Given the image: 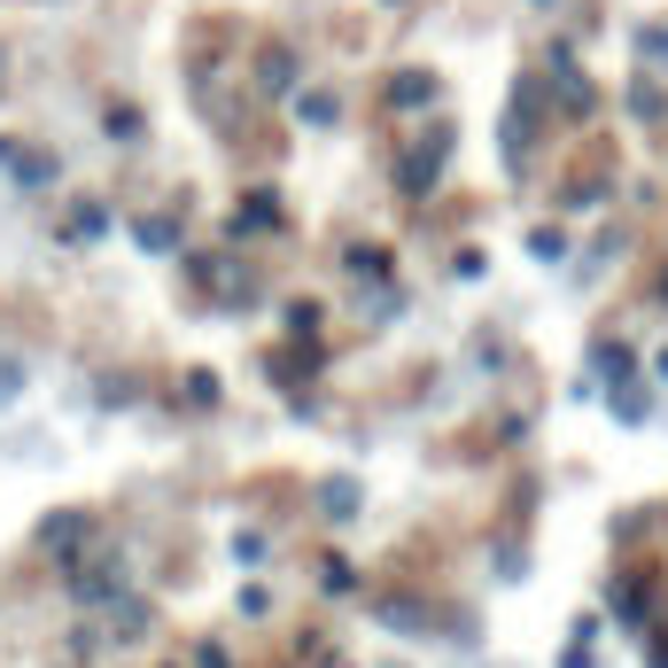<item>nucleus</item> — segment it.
Segmentation results:
<instances>
[{
  "label": "nucleus",
  "instance_id": "obj_1",
  "mask_svg": "<svg viewBox=\"0 0 668 668\" xmlns=\"http://www.w3.org/2000/svg\"><path fill=\"white\" fill-rule=\"evenodd\" d=\"M451 148H459V125H421L404 140V156H396V195H412V203H428L436 195V180H444V163H451Z\"/></svg>",
  "mask_w": 668,
  "mask_h": 668
},
{
  "label": "nucleus",
  "instance_id": "obj_2",
  "mask_svg": "<svg viewBox=\"0 0 668 668\" xmlns=\"http://www.w3.org/2000/svg\"><path fill=\"white\" fill-rule=\"evenodd\" d=\"M62 583H70V599H78V607H110L125 583H133V567H125V552H102V560L70 552V560H62Z\"/></svg>",
  "mask_w": 668,
  "mask_h": 668
},
{
  "label": "nucleus",
  "instance_id": "obj_3",
  "mask_svg": "<svg viewBox=\"0 0 668 668\" xmlns=\"http://www.w3.org/2000/svg\"><path fill=\"white\" fill-rule=\"evenodd\" d=\"M187 273L203 280V296H210L218 311H249V303H257V280H249V265L226 257V249H210V257H187Z\"/></svg>",
  "mask_w": 668,
  "mask_h": 668
},
{
  "label": "nucleus",
  "instance_id": "obj_4",
  "mask_svg": "<svg viewBox=\"0 0 668 668\" xmlns=\"http://www.w3.org/2000/svg\"><path fill=\"white\" fill-rule=\"evenodd\" d=\"M0 163H9V180H16L24 195H47V187L62 180V156H55V148H24V140H0Z\"/></svg>",
  "mask_w": 668,
  "mask_h": 668
},
{
  "label": "nucleus",
  "instance_id": "obj_5",
  "mask_svg": "<svg viewBox=\"0 0 668 668\" xmlns=\"http://www.w3.org/2000/svg\"><path fill=\"white\" fill-rule=\"evenodd\" d=\"M552 94H560V117H591V110H599L591 78L575 70V47H552Z\"/></svg>",
  "mask_w": 668,
  "mask_h": 668
},
{
  "label": "nucleus",
  "instance_id": "obj_6",
  "mask_svg": "<svg viewBox=\"0 0 668 668\" xmlns=\"http://www.w3.org/2000/svg\"><path fill=\"white\" fill-rule=\"evenodd\" d=\"M87 537H94V514H78V506H70V514H47L32 544H39L47 560H70V552H87Z\"/></svg>",
  "mask_w": 668,
  "mask_h": 668
},
{
  "label": "nucleus",
  "instance_id": "obj_7",
  "mask_svg": "<svg viewBox=\"0 0 668 668\" xmlns=\"http://www.w3.org/2000/svg\"><path fill=\"white\" fill-rule=\"evenodd\" d=\"M102 233H110V203H102V195H78L70 218H62V249H87V241H102Z\"/></svg>",
  "mask_w": 668,
  "mask_h": 668
},
{
  "label": "nucleus",
  "instance_id": "obj_8",
  "mask_svg": "<svg viewBox=\"0 0 668 668\" xmlns=\"http://www.w3.org/2000/svg\"><path fill=\"white\" fill-rule=\"evenodd\" d=\"M296 78H303V70H296V47H265V55H257V94H265V102H288Z\"/></svg>",
  "mask_w": 668,
  "mask_h": 668
},
{
  "label": "nucleus",
  "instance_id": "obj_9",
  "mask_svg": "<svg viewBox=\"0 0 668 668\" xmlns=\"http://www.w3.org/2000/svg\"><path fill=\"white\" fill-rule=\"evenodd\" d=\"M288 102H296V125H311V133H334V125H343V94H334V87H296Z\"/></svg>",
  "mask_w": 668,
  "mask_h": 668
},
{
  "label": "nucleus",
  "instance_id": "obj_10",
  "mask_svg": "<svg viewBox=\"0 0 668 668\" xmlns=\"http://www.w3.org/2000/svg\"><path fill=\"white\" fill-rule=\"evenodd\" d=\"M529 140H537V87H521V94H514V110H506V163H521V156H529Z\"/></svg>",
  "mask_w": 668,
  "mask_h": 668
},
{
  "label": "nucleus",
  "instance_id": "obj_11",
  "mask_svg": "<svg viewBox=\"0 0 668 668\" xmlns=\"http://www.w3.org/2000/svg\"><path fill=\"white\" fill-rule=\"evenodd\" d=\"M280 218H288V210H280V195H273V187H249V195H241V210H233V233H265V226L280 233Z\"/></svg>",
  "mask_w": 668,
  "mask_h": 668
},
{
  "label": "nucleus",
  "instance_id": "obj_12",
  "mask_svg": "<svg viewBox=\"0 0 668 668\" xmlns=\"http://www.w3.org/2000/svg\"><path fill=\"white\" fill-rule=\"evenodd\" d=\"M436 94H444L436 70H396V78H389V110H428Z\"/></svg>",
  "mask_w": 668,
  "mask_h": 668
},
{
  "label": "nucleus",
  "instance_id": "obj_13",
  "mask_svg": "<svg viewBox=\"0 0 668 668\" xmlns=\"http://www.w3.org/2000/svg\"><path fill=\"white\" fill-rule=\"evenodd\" d=\"M133 241L148 249V257H163V249H180V210H140V218H133Z\"/></svg>",
  "mask_w": 668,
  "mask_h": 668
},
{
  "label": "nucleus",
  "instance_id": "obj_14",
  "mask_svg": "<svg viewBox=\"0 0 668 668\" xmlns=\"http://www.w3.org/2000/svg\"><path fill=\"white\" fill-rule=\"evenodd\" d=\"M381 630H389V637H428L436 622H428L421 599H381Z\"/></svg>",
  "mask_w": 668,
  "mask_h": 668
},
{
  "label": "nucleus",
  "instance_id": "obj_15",
  "mask_svg": "<svg viewBox=\"0 0 668 668\" xmlns=\"http://www.w3.org/2000/svg\"><path fill=\"white\" fill-rule=\"evenodd\" d=\"M110 607H117V645H133V637H148V630H156V607H148V599H133V583H125Z\"/></svg>",
  "mask_w": 668,
  "mask_h": 668
},
{
  "label": "nucleus",
  "instance_id": "obj_16",
  "mask_svg": "<svg viewBox=\"0 0 668 668\" xmlns=\"http://www.w3.org/2000/svg\"><path fill=\"white\" fill-rule=\"evenodd\" d=\"M591 373H599V381H630V373H637V350L622 343V334H607V343L591 350Z\"/></svg>",
  "mask_w": 668,
  "mask_h": 668
},
{
  "label": "nucleus",
  "instance_id": "obj_17",
  "mask_svg": "<svg viewBox=\"0 0 668 668\" xmlns=\"http://www.w3.org/2000/svg\"><path fill=\"white\" fill-rule=\"evenodd\" d=\"M311 366H319V350L303 343V350H288V358H273V366H265V381H280V389H303V381H311Z\"/></svg>",
  "mask_w": 668,
  "mask_h": 668
},
{
  "label": "nucleus",
  "instance_id": "obj_18",
  "mask_svg": "<svg viewBox=\"0 0 668 668\" xmlns=\"http://www.w3.org/2000/svg\"><path fill=\"white\" fill-rule=\"evenodd\" d=\"M343 265H350L358 280H396V257H389V249H373V241H358V249H350Z\"/></svg>",
  "mask_w": 668,
  "mask_h": 668
},
{
  "label": "nucleus",
  "instance_id": "obj_19",
  "mask_svg": "<svg viewBox=\"0 0 668 668\" xmlns=\"http://www.w3.org/2000/svg\"><path fill=\"white\" fill-rule=\"evenodd\" d=\"M607 389H614V421H622V428H637L645 412H653V396L637 389V373H630V381H607Z\"/></svg>",
  "mask_w": 668,
  "mask_h": 668
},
{
  "label": "nucleus",
  "instance_id": "obj_20",
  "mask_svg": "<svg viewBox=\"0 0 668 668\" xmlns=\"http://www.w3.org/2000/svg\"><path fill=\"white\" fill-rule=\"evenodd\" d=\"M319 514H326V521H358V482H350V474L326 482V490H319Z\"/></svg>",
  "mask_w": 668,
  "mask_h": 668
},
{
  "label": "nucleus",
  "instance_id": "obj_21",
  "mask_svg": "<svg viewBox=\"0 0 668 668\" xmlns=\"http://www.w3.org/2000/svg\"><path fill=\"white\" fill-rule=\"evenodd\" d=\"M614 607H622V622H630L637 637L653 630V622H645V583H637V575H622V583H614Z\"/></svg>",
  "mask_w": 668,
  "mask_h": 668
},
{
  "label": "nucleus",
  "instance_id": "obj_22",
  "mask_svg": "<svg viewBox=\"0 0 668 668\" xmlns=\"http://www.w3.org/2000/svg\"><path fill=\"white\" fill-rule=\"evenodd\" d=\"M102 133H110L117 148H133V140H140L148 125H140V110H133V102H110V117H102Z\"/></svg>",
  "mask_w": 668,
  "mask_h": 668
},
{
  "label": "nucleus",
  "instance_id": "obj_23",
  "mask_svg": "<svg viewBox=\"0 0 668 668\" xmlns=\"http://www.w3.org/2000/svg\"><path fill=\"white\" fill-rule=\"evenodd\" d=\"M280 326L296 334V343H311V334H319V303H311V296H296V303L280 311Z\"/></svg>",
  "mask_w": 668,
  "mask_h": 668
},
{
  "label": "nucleus",
  "instance_id": "obj_24",
  "mask_svg": "<svg viewBox=\"0 0 668 668\" xmlns=\"http://www.w3.org/2000/svg\"><path fill=\"white\" fill-rule=\"evenodd\" d=\"M637 55H645V70H668V16L637 32Z\"/></svg>",
  "mask_w": 668,
  "mask_h": 668
},
{
  "label": "nucleus",
  "instance_id": "obj_25",
  "mask_svg": "<svg viewBox=\"0 0 668 668\" xmlns=\"http://www.w3.org/2000/svg\"><path fill=\"white\" fill-rule=\"evenodd\" d=\"M529 257H537V265H560V257H567V233H560V226H537V233H529Z\"/></svg>",
  "mask_w": 668,
  "mask_h": 668
},
{
  "label": "nucleus",
  "instance_id": "obj_26",
  "mask_svg": "<svg viewBox=\"0 0 668 668\" xmlns=\"http://www.w3.org/2000/svg\"><path fill=\"white\" fill-rule=\"evenodd\" d=\"M319 591H334V599L358 591V567H350V560H319Z\"/></svg>",
  "mask_w": 668,
  "mask_h": 668
},
{
  "label": "nucleus",
  "instance_id": "obj_27",
  "mask_svg": "<svg viewBox=\"0 0 668 668\" xmlns=\"http://www.w3.org/2000/svg\"><path fill=\"white\" fill-rule=\"evenodd\" d=\"M24 381H32V373H24V358H16V350H0V404H16V396H24Z\"/></svg>",
  "mask_w": 668,
  "mask_h": 668
},
{
  "label": "nucleus",
  "instance_id": "obj_28",
  "mask_svg": "<svg viewBox=\"0 0 668 668\" xmlns=\"http://www.w3.org/2000/svg\"><path fill=\"white\" fill-rule=\"evenodd\" d=\"M233 560L241 567H265V529H233Z\"/></svg>",
  "mask_w": 668,
  "mask_h": 668
},
{
  "label": "nucleus",
  "instance_id": "obj_29",
  "mask_svg": "<svg viewBox=\"0 0 668 668\" xmlns=\"http://www.w3.org/2000/svg\"><path fill=\"white\" fill-rule=\"evenodd\" d=\"M187 404H218V373H210V366L187 373Z\"/></svg>",
  "mask_w": 668,
  "mask_h": 668
},
{
  "label": "nucleus",
  "instance_id": "obj_30",
  "mask_svg": "<svg viewBox=\"0 0 668 668\" xmlns=\"http://www.w3.org/2000/svg\"><path fill=\"white\" fill-rule=\"evenodd\" d=\"M482 273H490L482 249H459V257H451V280H482Z\"/></svg>",
  "mask_w": 668,
  "mask_h": 668
},
{
  "label": "nucleus",
  "instance_id": "obj_31",
  "mask_svg": "<svg viewBox=\"0 0 668 668\" xmlns=\"http://www.w3.org/2000/svg\"><path fill=\"white\" fill-rule=\"evenodd\" d=\"M241 614H249V622L273 614V591H265V583H249V591H241Z\"/></svg>",
  "mask_w": 668,
  "mask_h": 668
},
{
  "label": "nucleus",
  "instance_id": "obj_32",
  "mask_svg": "<svg viewBox=\"0 0 668 668\" xmlns=\"http://www.w3.org/2000/svg\"><path fill=\"white\" fill-rule=\"evenodd\" d=\"M630 110H637V117H660V94L645 87V78H637V87H630Z\"/></svg>",
  "mask_w": 668,
  "mask_h": 668
},
{
  "label": "nucleus",
  "instance_id": "obj_33",
  "mask_svg": "<svg viewBox=\"0 0 668 668\" xmlns=\"http://www.w3.org/2000/svg\"><path fill=\"white\" fill-rule=\"evenodd\" d=\"M195 668H233V660H226V645H210V637H203V645H195Z\"/></svg>",
  "mask_w": 668,
  "mask_h": 668
},
{
  "label": "nucleus",
  "instance_id": "obj_34",
  "mask_svg": "<svg viewBox=\"0 0 668 668\" xmlns=\"http://www.w3.org/2000/svg\"><path fill=\"white\" fill-rule=\"evenodd\" d=\"M645 660H653V668H668V637H660V645H645Z\"/></svg>",
  "mask_w": 668,
  "mask_h": 668
},
{
  "label": "nucleus",
  "instance_id": "obj_35",
  "mask_svg": "<svg viewBox=\"0 0 668 668\" xmlns=\"http://www.w3.org/2000/svg\"><path fill=\"white\" fill-rule=\"evenodd\" d=\"M653 373H660V381H668V350H660V358H653Z\"/></svg>",
  "mask_w": 668,
  "mask_h": 668
},
{
  "label": "nucleus",
  "instance_id": "obj_36",
  "mask_svg": "<svg viewBox=\"0 0 668 668\" xmlns=\"http://www.w3.org/2000/svg\"><path fill=\"white\" fill-rule=\"evenodd\" d=\"M0 94H9V55H0Z\"/></svg>",
  "mask_w": 668,
  "mask_h": 668
},
{
  "label": "nucleus",
  "instance_id": "obj_37",
  "mask_svg": "<svg viewBox=\"0 0 668 668\" xmlns=\"http://www.w3.org/2000/svg\"><path fill=\"white\" fill-rule=\"evenodd\" d=\"M529 9H560V0H529Z\"/></svg>",
  "mask_w": 668,
  "mask_h": 668
},
{
  "label": "nucleus",
  "instance_id": "obj_38",
  "mask_svg": "<svg viewBox=\"0 0 668 668\" xmlns=\"http://www.w3.org/2000/svg\"><path fill=\"white\" fill-rule=\"evenodd\" d=\"M660 296H668V280H660Z\"/></svg>",
  "mask_w": 668,
  "mask_h": 668
},
{
  "label": "nucleus",
  "instance_id": "obj_39",
  "mask_svg": "<svg viewBox=\"0 0 668 668\" xmlns=\"http://www.w3.org/2000/svg\"><path fill=\"white\" fill-rule=\"evenodd\" d=\"M381 668H396V660H381Z\"/></svg>",
  "mask_w": 668,
  "mask_h": 668
},
{
  "label": "nucleus",
  "instance_id": "obj_40",
  "mask_svg": "<svg viewBox=\"0 0 668 668\" xmlns=\"http://www.w3.org/2000/svg\"><path fill=\"white\" fill-rule=\"evenodd\" d=\"M389 9H396V0H389Z\"/></svg>",
  "mask_w": 668,
  "mask_h": 668
}]
</instances>
